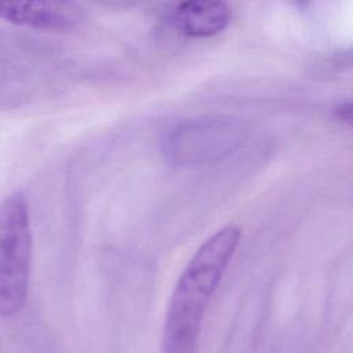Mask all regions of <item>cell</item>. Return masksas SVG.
Returning a JSON list of instances; mask_svg holds the SVG:
<instances>
[{"instance_id":"cell-1","label":"cell","mask_w":353,"mask_h":353,"mask_svg":"<svg viewBox=\"0 0 353 353\" xmlns=\"http://www.w3.org/2000/svg\"><path fill=\"white\" fill-rule=\"evenodd\" d=\"M240 240V228L230 223L196 250L171 295L161 334V353H196L204 313Z\"/></svg>"},{"instance_id":"cell-5","label":"cell","mask_w":353,"mask_h":353,"mask_svg":"<svg viewBox=\"0 0 353 353\" xmlns=\"http://www.w3.org/2000/svg\"><path fill=\"white\" fill-rule=\"evenodd\" d=\"M178 29L190 37H210L229 23L230 10L223 0H183L175 10Z\"/></svg>"},{"instance_id":"cell-4","label":"cell","mask_w":353,"mask_h":353,"mask_svg":"<svg viewBox=\"0 0 353 353\" xmlns=\"http://www.w3.org/2000/svg\"><path fill=\"white\" fill-rule=\"evenodd\" d=\"M0 18L37 29L63 30L80 21L81 11L72 0H0Z\"/></svg>"},{"instance_id":"cell-3","label":"cell","mask_w":353,"mask_h":353,"mask_svg":"<svg viewBox=\"0 0 353 353\" xmlns=\"http://www.w3.org/2000/svg\"><path fill=\"white\" fill-rule=\"evenodd\" d=\"M244 138L243 127L230 119H203L175 127L164 141V154L178 165L222 159Z\"/></svg>"},{"instance_id":"cell-2","label":"cell","mask_w":353,"mask_h":353,"mask_svg":"<svg viewBox=\"0 0 353 353\" xmlns=\"http://www.w3.org/2000/svg\"><path fill=\"white\" fill-rule=\"evenodd\" d=\"M32 261V232L25 197L14 193L0 205V316L25 305Z\"/></svg>"}]
</instances>
